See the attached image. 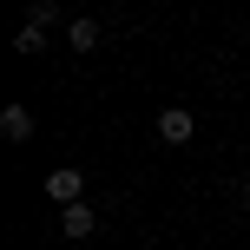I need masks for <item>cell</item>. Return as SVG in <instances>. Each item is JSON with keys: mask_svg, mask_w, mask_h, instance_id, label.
<instances>
[{"mask_svg": "<svg viewBox=\"0 0 250 250\" xmlns=\"http://www.w3.org/2000/svg\"><path fill=\"white\" fill-rule=\"evenodd\" d=\"M79 191H86V178H79L73 165H60V171L46 178V198L60 204V211H66V204H86V198H79Z\"/></svg>", "mask_w": 250, "mask_h": 250, "instance_id": "6da1fadb", "label": "cell"}, {"mask_svg": "<svg viewBox=\"0 0 250 250\" xmlns=\"http://www.w3.org/2000/svg\"><path fill=\"white\" fill-rule=\"evenodd\" d=\"M191 132H198V119H191L185 105H165L158 112V138L165 145H191Z\"/></svg>", "mask_w": 250, "mask_h": 250, "instance_id": "7a4b0ae2", "label": "cell"}, {"mask_svg": "<svg viewBox=\"0 0 250 250\" xmlns=\"http://www.w3.org/2000/svg\"><path fill=\"white\" fill-rule=\"evenodd\" d=\"M66 46H73V53H99L105 46V26L99 20H73V26H66Z\"/></svg>", "mask_w": 250, "mask_h": 250, "instance_id": "3957f363", "label": "cell"}, {"mask_svg": "<svg viewBox=\"0 0 250 250\" xmlns=\"http://www.w3.org/2000/svg\"><path fill=\"white\" fill-rule=\"evenodd\" d=\"M0 138L26 145V138H33V112H26V105H7V112H0Z\"/></svg>", "mask_w": 250, "mask_h": 250, "instance_id": "277c9868", "label": "cell"}, {"mask_svg": "<svg viewBox=\"0 0 250 250\" xmlns=\"http://www.w3.org/2000/svg\"><path fill=\"white\" fill-rule=\"evenodd\" d=\"M92 224H99L92 204H66V211H60V230H66V237H92Z\"/></svg>", "mask_w": 250, "mask_h": 250, "instance_id": "5b68a950", "label": "cell"}, {"mask_svg": "<svg viewBox=\"0 0 250 250\" xmlns=\"http://www.w3.org/2000/svg\"><path fill=\"white\" fill-rule=\"evenodd\" d=\"M46 46V26L40 20H20V33H13V53H40Z\"/></svg>", "mask_w": 250, "mask_h": 250, "instance_id": "8992f818", "label": "cell"}, {"mask_svg": "<svg viewBox=\"0 0 250 250\" xmlns=\"http://www.w3.org/2000/svg\"><path fill=\"white\" fill-rule=\"evenodd\" d=\"M244 204H250V178H244Z\"/></svg>", "mask_w": 250, "mask_h": 250, "instance_id": "52a82bcc", "label": "cell"}]
</instances>
